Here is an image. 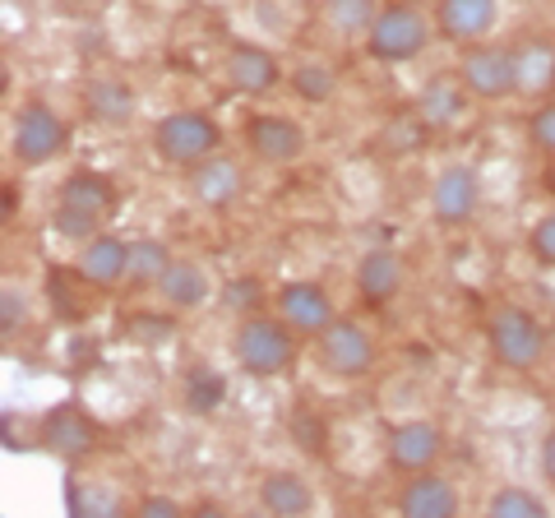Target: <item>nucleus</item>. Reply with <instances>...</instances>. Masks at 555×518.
I'll return each instance as SVG.
<instances>
[{"instance_id": "f257e3e1", "label": "nucleus", "mask_w": 555, "mask_h": 518, "mask_svg": "<svg viewBox=\"0 0 555 518\" xmlns=\"http://www.w3.org/2000/svg\"><path fill=\"white\" fill-rule=\"evenodd\" d=\"M297 329L283 320V315H246L236 324V338H232V357L236 366L246 371L250 379H273V375H287L297 366Z\"/></svg>"}, {"instance_id": "f03ea898", "label": "nucleus", "mask_w": 555, "mask_h": 518, "mask_svg": "<svg viewBox=\"0 0 555 518\" xmlns=\"http://www.w3.org/2000/svg\"><path fill=\"white\" fill-rule=\"evenodd\" d=\"M430 38H436V20H426V5L389 0V5H379L361 47H366V56L379 65H408L430 47Z\"/></svg>"}, {"instance_id": "7ed1b4c3", "label": "nucleus", "mask_w": 555, "mask_h": 518, "mask_svg": "<svg viewBox=\"0 0 555 518\" xmlns=\"http://www.w3.org/2000/svg\"><path fill=\"white\" fill-rule=\"evenodd\" d=\"M486 348H491L495 357V366H505V371H532L537 361L546 357L551 348V324H542L532 315L528 306H500L491 320H486Z\"/></svg>"}, {"instance_id": "20e7f679", "label": "nucleus", "mask_w": 555, "mask_h": 518, "mask_svg": "<svg viewBox=\"0 0 555 518\" xmlns=\"http://www.w3.org/2000/svg\"><path fill=\"white\" fill-rule=\"evenodd\" d=\"M222 153V126L204 112H167L153 126V158L167 167H195Z\"/></svg>"}, {"instance_id": "39448f33", "label": "nucleus", "mask_w": 555, "mask_h": 518, "mask_svg": "<svg viewBox=\"0 0 555 518\" xmlns=\"http://www.w3.org/2000/svg\"><path fill=\"white\" fill-rule=\"evenodd\" d=\"M459 79L467 83V93L481 102H500L518 93V51L500 42H473L459 47Z\"/></svg>"}, {"instance_id": "423d86ee", "label": "nucleus", "mask_w": 555, "mask_h": 518, "mask_svg": "<svg viewBox=\"0 0 555 518\" xmlns=\"http://www.w3.org/2000/svg\"><path fill=\"white\" fill-rule=\"evenodd\" d=\"M69 144L65 116H56L47 102H24L10 120V153L20 158V167H47L51 158H61Z\"/></svg>"}, {"instance_id": "0eeeda50", "label": "nucleus", "mask_w": 555, "mask_h": 518, "mask_svg": "<svg viewBox=\"0 0 555 518\" xmlns=\"http://www.w3.org/2000/svg\"><path fill=\"white\" fill-rule=\"evenodd\" d=\"M315 352H320V366L334 379H366L379 366L375 338L357 320H343V315L315 338Z\"/></svg>"}, {"instance_id": "6e6552de", "label": "nucleus", "mask_w": 555, "mask_h": 518, "mask_svg": "<svg viewBox=\"0 0 555 518\" xmlns=\"http://www.w3.org/2000/svg\"><path fill=\"white\" fill-rule=\"evenodd\" d=\"M98 436H102L98 417H93V412L83 407V403H75V399L47 407V412H42V426H38L42 449H47V454H56L61 463L89 458L93 449H98Z\"/></svg>"}, {"instance_id": "1a4fd4ad", "label": "nucleus", "mask_w": 555, "mask_h": 518, "mask_svg": "<svg viewBox=\"0 0 555 518\" xmlns=\"http://www.w3.org/2000/svg\"><path fill=\"white\" fill-rule=\"evenodd\" d=\"M481 209V171L473 163H449L430 181V218L440 228H467Z\"/></svg>"}, {"instance_id": "9d476101", "label": "nucleus", "mask_w": 555, "mask_h": 518, "mask_svg": "<svg viewBox=\"0 0 555 518\" xmlns=\"http://www.w3.org/2000/svg\"><path fill=\"white\" fill-rule=\"evenodd\" d=\"M246 148L255 153L259 163L269 167H292L306 158L310 148V134L297 116H283V112H255L246 120Z\"/></svg>"}, {"instance_id": "9b49d317", "label": "nucleus", "mask_w": 555, "mask_h": 518, "mask_svg": "<svg viewBox=\"0 0 555 518\" xmlns=\"http://www.w3.org/2000/svg\"><path fill=\"white\" fill-rule=\"evenodd\" d=\"M444 454V430L436 422H426V417H408V422H393L385 430V463L393 472H426V468H436Z\"/></svg>"}, {"instance_id": "f8f14e48", "label": "nucleus", "mask_w": 555, "mask_h": 518, "mask_svg": "<svg viewBox=\"0 0 555 518\" xmlns=\"http://www.w3.org/2000/svg\"><path fill=\"white\" fill-rule=\"evenodd\" d=\"M273 306H278V315H283L301 338H320L328 324L338 320L334 297H328L324 283H315V279H292V283H283V287L273 292Z\"/></svg>"}, {"instance_id": "ddd939ff", "label": "nucleus", "mask_w": 555, "mask_h": 518, "mask_svg": "<svg viewBox=\"0 0 555 518\" xmlns=\"http://www.w3.org/2000/svg\"><path fill=\"white\" fill-rule=\"evenodd\" d=\"M436 14V38H444L449 47H473L486 42L500 24V0H436L430 5Z\"/></svg>"}, {"instance_id": "4468645a", "label": "nucleus", "mask_w": 555, "mask_h": 518, "mask_svg": "<svg viewBox=\"0 0 555 518\" xmlns=\"http://www.w3.org/2000/svg\"><path fill=\"white\" fill-rule=\"evenodd\" d=\"M398 514L403 518H454L459 505H463V495L459 487L449 477H440L436 468H426V472H412L403 487H398Z\"/></svg>"}, {"instance_id": "2eb2a0df", "label": "nucleus", "mask_w": 555, "mask_h": 518, "mask_svg": "<svg viewBox=\"0 0 555 518\" xmlns=\"http://www.w3.org/2000/svg\"><path fill=\"white\" fill-rule=\"evenodd\" d=\"M222 75H228V83L236 93H246V98H264L273 93L278 83H283V65H278V56L269 47H259V42H236L228 51V61H222Z\"/></svg>"}, {"instance_id": "dca6fc26", "label": "nucleus", "mask_w": 555, "mask_h": 518, "mask_svg": "<svg viewBox=\"0 0 555 518\" xmlns=\"http://www.w3.org/2000/svg\"><path fill=\"white\" fill-rule=\"evenodd\" d=\"M241 181H246L241 167L232 158H222V153L185 167V190L199 209H232V204L241 199Z\"/></svg>"}, {"instance_id": "f3484780", "label": "nucleus", "mask_w": 555, "mask_h": 518, "mask_svg": "<svg viewBox=\"0 0 555 518\" xmlns=\"http://www.w3.org/2000/svg\"><path fill=\"white\" fill-rule=\"evenodd\" d=\"M126 264H130V241L116 232H98L93 241L79 246L75 273L89 287H126Z\"/></svg>"}, {"instance_id": "a211bd4d", "label": "nucleus", "mask_w": 555, "mask_h": 518, "mask_svg": "<svg viewBox=\"0 0 555 518\" xmlns=\"http://www.w3.org/2000/svg\"><path fill=\"white\" fill-rule=\"evenodd\" d=\"M357 292L366 306H389L403 292V255L393 246H371L357 259Z\"/></svg>"}, {"instance_id": "6ab92c4d", "label": "nucleus", "mask_w": 555, "mask_h": 518, "mask_svg": "<svg viewBox=\"0 0 555 518\" xmlns=\"http://www.w3.org/2000/svg\"><path fill=\"white\" fill-rule=\"evenodd\" d=\"M259 509L264 514H278V518H301L315 509V487L301 477V472H292V468H273L264 472V481H259Z\"/></svg>"}, {"instance_id": "aec40b11", "label": "nucleus", "mask_w": 555, "mask_h": 518, "mask_svg": "<svg viewBox=\"0 0 555 518\" xmlns=\"http://www.w3.org/2000/svg\"><path fill=\"white\" fill-rule=\"evenodd\" d=\"M153 292L163 297L167 310H177L181 315V310H199L208 297H214V279H208V269L195 264V259H171Z\"/></svg>"}, {"instance_id": "412c9836", "label": "nucleus", "mask_w": 555, "mask_h": 518, "mask_svg": "<svg viewBox=\"0 0 555 518\" xmlns=\"http://www.w3.org/2000/svg\"><path fill=\"white\" fill-rule=\"evenodd\" d=\"M116 185H112V177H102V171H93V167H75L69 177L61 181V195H56V204H69V209H83V213H93V218H102L107 222L112 213H116Z\"/></svg>"}, {"instance_id": "4be33fe9", "label": "nucleus", "mask_w": 555, "mask_h": 518, "mask_svg": "<svg viewBox=\"0 0 555 518\" xmlns=\"http://www.w3.org/2000/svg\"><path fill=\"white\" fill-rule=\"evenodd\" d=\"M467 83L463 79H430L422 93H416V116L426 120L430 130H454L459 120L467 116Z\"/></svg>"}, {"instance_id": "5701e85b", "label": "nucleus", "mask_w": 555, "mask_h": 518, "mask_svg": "<svg viewBox=\"0 0 555 518\" xmlns=\"http://www.w3.org/2000/svg\"><path fill=\"white\" fill-rule=\"evenodd\" d=\"M83 102H89L93 120H102V126H130L139 112V93L126 79H112V75H98L83 83Z\"/></svg>"}, {"instance_id": "b1692460", "label": "nucleus", "mask_w": 555, "mask_h": 518, "mask_svg": "<svg viewBox=\"0 0 555 518\" xmlns=\"http://www.w3.org/2000/svg\"><path fill=\"white\" fill-rule=\"evenodd\" d=\"M518 51V93L524 98H551L555 93V42L528 38Z\"/></svg>"}, {"instance_id": "393cba45", "label": "nucleus", "mask_w": 555, "mask_h": 518, "mask_svg": "<svg viewBox=\"0 0 555 518\" xmlns=\"http://www.w3.org/2000/svg\"><path fill=\"white\" fill-rule=\"evenodd\" d=\"M181 403H185V412H195V417H214V412L228 403V375L218 366H208V361L190 366L181 379Z\"/></svg>"}, {"instance_id": "a878e982", "label": "nucleus", "mask_w": 555, "mask_h": 518, "mask_svg": "<svg viewBox=\"0 0 555 518\" xmlns=\"http://www.w3.org/2000/svg\"><path fill=\"white\" fill-rule=\"evenodd\" d=\"M171 259H177V255H171L167 241H158V236H134L130 241V264H126V287H134V292L158 287V279L167 273Z\"/></svg>"}, {"instance_id": "bb28decb", "label": "nucleus", "mask_w": 555, "mask_h": 518, "mask_svg": "<svg viewBox=\"0 0 555 518\" xmlns=\"http://www.w3.org/2000/svg\"><path fill=\"white\" fill-rule=\"evenodd\" d=\"M379 14V0H324V24L338 38H366Z\"/></svg>"}, {"instance_id": "cd10ccee", "label": "nucleus", "mask_w": 555, "mask_h": 518, "mask_svg": "<svg viewBox=\"0 0 555 518\" xmlns=\"http://www.w3.org/2000/svg\"><path fill=\"white\" fill-rule=\"evenodd\" d=\"M287 83H292V93H297L301 102H315V107L338 93V75L328 70L324 61H301V65H292Z\"/></svg>"}, {"instance_id": "c85d7f7f", "label": "nucleus", "mask_w": 555, "mask_h": 518, "mask_svg": "<svg viewBox=\"0 0 555 518\" xmlns=\"http://www.w3.org/2000/svg\"><path fill=\"white\" fill-rule=\"evenodd\" d=\"M486 514L491 518H546V500L528 487H500L486 500Z\"/></svg>"}, {"instance_id": "c756f323", "label": "nucleus", "mask_w": 555, "mask_h": 518, "mask_svg": "<svg viewBox=\"0 0 555 518\" xmlns=\"http://www.w3.org/2000/svg\"><path fill=\"white\" fill-rule=\"evenodd\" d=\"M426 134H430V126L416 112H403V116H393L385 130H379V144H385L389 153H398V158H403V153H416L426 144Z\"/></svg>"}, {"instance_id": "7c9ffc66", "label": "nucleus", "mask_w": 555, "mask_h": 518, "mask_svg": "<svg viewBox=\"0 0 555 518\" xmlns=\"http://www.w3.org/2000/svg\"><path fill=\"white\" fill-rule=\"evenodd\" d=\"M65 505H69V514H102V518H112V514L126 509V500H120L116 491H107V487H83V481H69V487H65Z\"/></svg>"}, {"instance_id": "2f4dec72", "label": "nucleus", "mask_w": 555, "mask_h": 518, "mask_svg": "<svg viewBox=\"0 0 555 518\" xmlns=\"http://www.w3.org/2000/svg\"><path fill=\"white\" fill-rule=\"evenodd\" d=\"M287 436L297 440L301 454H324V449H328V426H324V417L315 407H292Z\"/></svg>"}, {"instance_id": "473e14b6", "label": "nucleus", "mask_w": 555, "mask_h": 518, "mask_svg": "<svg viewBox=\"0 0 555 518\" xmlns=\"http://www.w3.org/2000/svg\"><path fill=\"white\" fill-rule=\"evenodd\" d=\"M51 232H56L61 241H69V246H83V241H93L102 232V218L83 213V209H69V204H56V209H51Z\"/></svg>"}, {"instance_id": "72a5a7b5", "label": "nucleus", "mask_w": 555, "mask_h": 518, "mask_svg": "<svg viewBox=\"0 0 555 518\" xmlns=\"http://www.w3.org/2000/svg\"><path fill=\"white\" fill-rule=\"evenodd\" d=\"M264 301H269V292H264V283H259V279H250V273H246V279H228V283H222V306H228L232 315H241V320L259 315V306H264Z\"/></svg>"}, {"instance_id": "f704fd0d", "label": "nucleus", "mask_w": 555, "mask_h": 518, "mask_svg": "<svg viewBox=\"0 0 555 518\" xmlns=\"http://www.w3.org/2000/svg\"><path fill=\"white\" fill-rule=\"evenodd\" d=\"M528 140L537 153L555 158V98H542V107L528 116Z\"/></svg>"}, {"instance_id": "c9c22d12", "label": "nucleus", "mask_w": 555, "mask_h": 518, "mask_svg": "<svg viewBox=\"0 0 555 518\" xmlns=\"http://www.w3.org/2000/svg\"><path fill=\"white\" fill-rule=\"evenodd\" d=\"M28 324V301H24V292L14 287V283H5L0 287V334L5 338H14Z\"/></svg>"}, {"instance_id": "e433bc0d", "label": "nucleus", "mask_w": 555, "mask_h": 518, "mask_svg": "<svg viewBox=\"0 0 555 518\" xmlns=\"http://www.w3.org/2000/svg\"><path fill=\"white\" fill-rule=\"evenodd\" d=\"M126 334L139 338V342H171V334H177V320L167 315H130L126 320Z\"/></svg>"}, {"instance_id": "4c0bfd02", "label": "nucleus", "mask_w": 555, "mask_h": 518, "mask_svg": "<svg viewBox=\"0 0 555 518\" xmlns=\"http://www.w3.org/2000/svg\"><path fill=\"white\" fill-rule=\"evenodd\" d=\"M528 250H532L537 264L555 269V209H551L546 218H537V222H532V232H528Z\"/></svg>"}, {"instance_id": "58836bf2", "label": "nucleus", "mask_w": 555, "mask_h": 518, "mask_svg": "<svg viewBox=\"0 0 555 518\" xmlns=\"http://www.w3.org/2000/svg\"><path fill=\"white\" fill-rule=\"evenodd\" d=\"M134 514L139 518H177L181 514V500H171V495H139L134 500Z\"/></svg>"}, {"instance_id": "ea45409f", "label": "nucleus", "mask_w": 555, "mask_h": 518, "mask_svg": "<svg viewBox=\"0 0 555 518\" xmlns=\"http://www.w3.org/2000/svg\"><path fill=\"white\" fill-rule=\"evenodd\" d=\"M542 477H546V487H555V426L546 430V440H542Z\"/></svg>"}, {"instance_id": "a19ab883", "label": "nucleus", "mask_w": 555, "mask_h": 518, "mask_svg": "<svg viewBox=\"0 0 555 518\" xmlns=\"http://www.w3.org/2000/svg\"><path fill=\"white\" fill-rule=\"evenodd\" d=\"M61 10H69V14H93V10H102L107 0H56Z\"/></svg>"}, {"instance_id": "79ce46f5", "label": "nucleus", "mask_w": 555, "mask_h": 518, "mask_svg": "<svg viewBox=\"0 0 555 518\" xmlns=\"http://www.w3.org/2000/svg\"><path fill=\"white\" fill-rule=\"evenodd\" d=\"M412 5H436V0H412Z\"/></svg>"}, {"instance_id": "37998d69", "label": "nucleus", "mask_w": 555, "mask_h": 518, "mask_svg": "<svg viewBox=\"0 0 555 518\" xmlns=\"http://www.w3.org/2000/svg\"><path fill=\"white\" fill-rule=\"evenodd\" d=\"M551 342H555V315H551Z\"/></svg>"}]
</instances>
